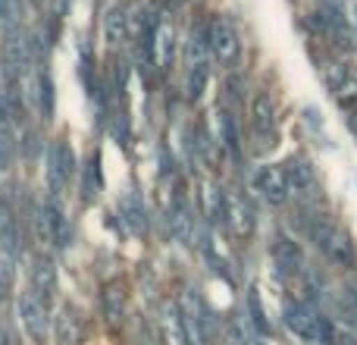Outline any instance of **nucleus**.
<instances>
[{"label":"nucleus","instance_id":"nucleus-7","mask_svg":"<svg viewBox=\"0 0 357 345\" xmlns=\"http://www.w3.org/2000/svg\"><path fill=\"white\" fill-rule=\"evenodd\" d=\"M254 189H257L260 198H264L266 204H273V207H282L291 198L289 172H285V167H279V163H266V167H260L254 172Z\"/></svg>","mask_w":357,"mask_h":345},{"label":"nucleus","instance_id":"nucleus-22","mask_svg":"<svg viewBox=\"0 0 357 345\" xmlns=\"http://www.w3.org/2000/svg\"><path fill=\"white\" fill-rule=\"evenodd\" d=\"M248 321H251L254 333L264 336V339L273 333V323H270V317H266L264 302H260V289H257V286H251V289H248Z\"/></svg>","mask_w":357,"mask_h":345},{"label":"nucleus","instance_id":"nucleus-6","mask_svg":"<svg viewBox=\"0 0 357 345\" xmlns=\"http://www.w3.org/2000/svg\"><path fill=\"white\" fill-rule=\"evenodd\" d=\"M75 176V151L69 145V138H56L50 145V154H47V185H50V195H60L66 182Z\"/></svg>","mask_w":357,"mask_h":345},{"label":"nucleus","instance_id":"nucleus-18","mask_svg":"<svg viewBox=\"0 0 357 345\" xmlns=\"http://www.w3.org/2000/svg\"><path fill=\"white\" fill-rule=\"evenodd\" d=\"M31 289H35L47 304L56 292V270H54V264H50V258H44V254L35 258V267H31Z\"/></svg>","mask_w":357,"mask_h":345},{"label":"nucleus","instance_id":"nucleus-26","mask_svg":"<svg viewBox=\"0 0 357 345\" xmlns=\"http://www.w3.org/2000/svg\"><path fill=\"white\" fill-rule=\"evenodd\" d=\"M229 226L238 235H251L254 233V210L248 207V201H232V214H229Z\"/></svg>","mask_w":357,"mask_h":345},{"label":"nucleus","instance_id":"nucleus-30","mask_svg":"<svg viewBox=\"0 0 357 345\" xmlns=\"http://www.w3.org/2000/svg\"><path fill=\"white\" fill-rule=\"evenodd\" d=\"M0 25L3 29L16 25V0H0Z\"/></svg>","mask_w":357,"mask_h":345},{"label":"nucleus","instance_id":"nucleus-4","mask_svg":"<svg viewBox=\"0 0 357 345\" xmlns=\"http://www.w3.org/2000/svg\"><path fill=\"white\" fill-rule=\"evenodd\" d=\"M19 323H22V330L31 339V345L47 342V336H50V304L44 302L31 286L19 295Z\"/></svg>","mask_w":357,"mask_h":345},{"label":"nucleus","instance_id":"nucleus-11","mask_svg":"<svg viewBox=\"0 0 357 345\" xmlns=\"http://www.w3.org/2000/svg\"><path fill=\"white\" fill-rule=\"evenodd\" d=\"M273 264H276V273L282 279H295L304 273V251L295 239L289 235H279L273 242Z\"/></svg>","mask_w":357,"mask_h":345},{"label":"nucleus","instance_id":"nucleus-1","mask_svg":"<svg viewBox=\"0 0 357 345\" xmlns=\"http://www.w3.org/2000/svg\"><path fill=\"white\" fill-rule=\"evenodd\" d=\"M307 235L314 242V248L339 270H357V245L342 223H335L333 216H314L307 226Z\"/></svg>","mask_w":357,"mask_h":345},{"label":"nucleus","instance_id":"nucleus-17","mask_svg":"<svg viewBox=\"0 0 357 345\" xmlns=\"http://www.w3.org/2000/svg\"><path fill=\"white\" fill-rule=\"evenodd\" d=\"M104 38H107V44H110L113 50L123 47V44L132 38L129 16H126L123 6H113V10H107V16H104Z\"/></svg>","mask_w":357,"mask_h":345},{"label":"nucleus","instance_id":"nucleus-28","mask_svg":"<svg viewBox=\"0 0 357 345\" xmlns=\"http://www.w3.org/2000/svg\"><path fill=\"white\" fill-rule=\"evenodd\" d=\"M100 185H104V176H100V151H94L91 163H88V170H85V201H91V198L98 195Z\"/></svg>","mask_w":357,"mask_h":345},{"label":"nucleus","instance_id":"nucleus-5","mask_svg":"<svg viewBox=\"0 0 357 345\" xmlns=\"http://www.w3.org/2000/svg\"><path fill=\"white\" fill-rule=\"evenodd\" d=\"M3 79H6V88H22V75H25V66H29V44H25V35L13 25L6 29V38H3Z\"/></svg>","mask_w":357,"mask_h":345},{"label":"nucleus","instance_id":"nucleus-24","mask_svg":"<svg viewBox=\"0 0 357 345\" xmlns=\"http://www.w3.org/2000/svg\"><path fill=\"white\" fill-rule=\"evenodd\" d=\"M100 302H104V317L110 327H116V323H123V314H126V292L123 286L110 283L104 289V295H100Z\"/></svg>","mask_w":357,"mask_h":345},{"label":"nucleus","instance_id":"nucleus-20","mask_svg":"<svg viewBox=\"0 0 357 345\" xmlns=\"http://www.w3.org/2000/svg\"><path fill=\"white\" fill-rule=\"evenodd\" d=\"M169 223H173V233L176 239H182L185 245H191V239H195V216H191L188 204H185V198L178 195L173 210H169Z\"/></svg>","mask_w":357,"mask_h":345},{"label":"nucleus","instance_id":"nucleus-10","mask_svg":"<svg viewBox=\"0 0 357 345\" xmlns=\"http://www.w3.org/2000/svg\"><path fill=\"white\" fill-rule=\"evenodd\" d=\"M282 321L301 342H320V314L307 302H285Z\"/></svg>","mask_w":357,"mask_h":345},{"label":"nucleus","instance_id":"nucleus-19","mask_svg":"<svg viewBox=\"0 0 357 345\" xmlns=\"http://www.w3.org/2000/svg\"><path fill=\"white\" fill-rule=\"evenodd\" d=\"M47 207V220H50V233H54V245H69V220H66V210H63V198L60 195H47L44 201Z\"/></svg>","mask_w":357,"mask_h":345},{"label":"nucleus","instance_id":"nucleus-2","mask_svg":"<svg viewBox=\"0 0 357 345\" xmlns=\"http://www.w3.org/2000/svg\"><path fill=\"white\" fill-rule=\"evenodd\" d=\"M248 119H251V135H254V151L266 154L276 148L279 142V119H276V104H273L270 91H257L248 107Z\"/></svg>","mask_w":357,"mask_h":345},{"label":"nucleus","instance_id":"nucleus-14","mask_svg":"<svg viewBox=\"0 0 357 345\" xmlns=\"http://www.w3.org/2000/svg\"><path fill=\"white\" fill-rule=\"evenodd\" d=\"M0 251H3L6 258H16V254L22 251V245H19L16 214H13V207L6 204L3 195H0Z\"/></svg>","mask_w":357,"mask_h":345},{"label":"nucleus","instance_id":"nucleus-32","mask_svg":"<svg viewBox=\"0 0 357 345\" xmlns=\"http://www.w3.org/2000/svg\"><path fill=\"white\" fill-rule=\"evenodd\" d=\"M185 3V0H167V6H169V10H178V6H182Z\"/></svg>","mask_w":357,"mask_h":345},{"label":"nucleus","instance_id":"nucleus-13","mask_svg":"<svg viewBox=\"0 0 357 345\" xmlns=\"http://www.w3.org/2000/svg\"><path fill=\"white\" fill-rule=\"evenodd\" d=\"M157 321H160V339H163V345H191L178 304H163Z\"/></svg>","mask_w":357,"mask_h":345},{"label":"nucleus","instance_id":"nucleus-12","mask_svg":"<svg viewBox=\"0 0 357 345\" xmlns=\"http://www.w3.org/2000/svg\"><path fill=\"white\" fill-rule=\"evenodd\" d=\"M204 210H207V220L220 229H229V214H232V201L226 198V191L216 182L204 185Z\"/></svg>","mask_w":357,"mask_h":345},{"label":"nucleus","instance_id":"nucleus-16","mask_svg":"<svg viewBox=\"0 0 357 345\" xmlns=\"http://www.w3.org/2000/svg\"><path fill=\"white\" fill-rule=\"evenodd\" d=\"M173 60H176V31L169 22H160L154 38V66L160 73H167V69H173Z\"/></svg>","mask_w":357,"mask_h":345},{"label":"nucleus","instance_id":"nucleus-3","mask_svg":"<svg viewBox=\"0 0 357 345\" xmlns=\"http://www.w3.org/2000/svg\"><path fill=\"white\" fill-rule=\"evenodd\" d=\"M207 41H210V57L220 63L222 69H235L241 60V38L232 19L213 16L207 25Z\"/></svg>","mask_w":357,"mask_h":345},{"label":"nucleus","instance_id":"nucleus-8","mask_svg":"<svg viewBox=\"0 0 357 345\" xmlns=\"http://www.w3.org/2000/svg\"><path fill=\"white\" fill-rule=\"evenodd\" d=\"M178 311H182V321H185V330H188V342L191 345H207L210 336H207V327H210V314L204 308V302L197 298V292L185 289L178 295Z\"/></svg>","mask_w":357,"mask_h":345},{"label":"nucleus","instance_id":"nucleus-29","mask_svg":"<svg viewBox=\"0 0 357 345\" xmlns=\"http://www.w3.org/2000/svg\"><path fill=\"white\" fill-rule=\"evenodd\" d=\"M10 292H13V260L3 258L0 260V302H3Z\"/></svg>","mask_w":357,"mask_h":345},{"label":"nucleus","instance_id":"nucleus-21","mask_svg":"<svg viewBox=\"0 0 357 345\" xmlns=\"http://www.w3.org/2000/svg\"><path fill=\"white\" fill-rule=\"evenodd\" d=\"M119 214H123L126 226H129L135 235L148 233V210H144V204L138 201L135 195H126L123 201H119Z\"/></svg>","mask_w":357,"mask_h":345},{"label":"nucleus","instance_id":"nucleus-15","mask_svg":"<svg viewBox=\"0 0 357 345\" xmlns=\"http://www.w3.org/2000/svg\"><path fill=\"white\" fill-rule=\"evenodd\" d=\"M54 333L60 345H82V317L73 304H63L54 317Z\"/></svg>","mask_w":357,"mask_h":345},{"label":"nucleus","instance_id":"nucleus-33","mask_svg":"<svg viewBox=\"0 0 357 345\" xmlns=\"http://www.w3.org/2000/svg\"><path fill=\"white\" fill-rule=\"evenodd\" d=\"M251 345H270V342H264V339H257V342H251Z\"/></svg>","mask_w":357,"mask_h":345},{"label":"nucleus","instance_id":"nucleus-9","mask_svg":"<svg viewBox=\"0 0 357 345\" xmlns=\"http://www.w3.org/2000/svg\"><path fill=\"white\" fill-rule=\"evenodd\" d=\"M285 172H289V185H291V195L298 198V201H320V176H317L314 163L307 161V157H291L289 163H285Z\"/></svg>","mask_w":357,"mask_h":345},{"label":"nucleus","instance_id":"nucleus-23","mask_svg":"<svg viewBox=\"0 0 357 345\" xmlns=\"http://www.w3.org/2000/svg\"><path fill=\"white\" fill-rule=\"evenodd\" d=\"M220 145L229 151L232 161H241V135H238V123L229 110L220 113Z\"/></svg>","mask_w":357,"mask_h":345},{"label":"nucleus","instance_id":"nucleus-25","mask_svg":"<svg viewBox=\"0 0 357 345\" xmlns=\"http://www.w3.org/2000/svg\"><path fill=\"white\" fill-rule=\"evenodd\" d=\"M38 104H41V117L44 119H54L56 94H54V79H50L47 69H41V73H38Z\"/></svg>","mask_w":357,"mask_h":345},{"label":"nucleus","instance_id":"nucleus-31","mask_svg":"<svg viewBox=\"0 0 357 345\" xmlns=\"http://www.w3.org/2000/svg\"><path fill=\"white\" fill-rule=\"evenodd\" d=\"M0 345H13V336H10V327H0Z\"/></svg>","mask_w":357,"mask_h":345},{"label":"nucleus","instance_id":"nucleus-27","mask_svg":"<svg viewBox=\"0 0 357 345\" xmlns=\"http://www.w3.org/2000/svg\"><path fill=\"white\" fill-rule=\"evenodd\" d=\"M207 66H188V82H185V94L188 101H201L204 98V88H207Z\"/></svg>","mask_w":357,"mask_h":345}]
</instances>
